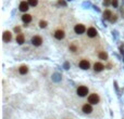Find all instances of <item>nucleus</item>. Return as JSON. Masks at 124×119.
Segmentation results:
<instances>
[{"label":"nucleus","mask_w":124,"mask_h":119,"mask_svg":"<svg viewBox=\"0 0 124 119\" xmlns=\"http://www.w3.org/2000/svg\"><path fill=\"white\" fill-rule=\"evenodd\" d=\"M103 68H104V66L102 65L101 63H95V65H94V69H95V71H101Z\"/></svg>","instance_id":"obj_11"},{"label":"nucleus","mask_w":124,"mask_h":119,"mask_svg":"<svg viewBox=\"0 0 124 119\" xmlns=\"http://www.w3.org/2000/svg\"><path fill=\"white\" fill-rule=\"evenodd\" d=\"M28 3H29V6L35 7V6H37V3H38V0H28Z\"/></svg>","instance_id":"obj_17"},{"label":"nucleus","mask_w":124,"mask_h":119,"mask_svg":"<svg viewBox=\"0 0 124 119\" xmlns=\"http://www.w3.org/2000/svg\"><path fill=\"white\" fill-rule=\"evenodd\" d=\"M28 7H29V3L28 2H26V1H23V2H21L20 3V11H22V12H26L28 10Z\"/></svg>","instance_id":"obj_5"},{"label":"nucleus","mask_w":124,"mask_h":119,"mask_svg":"<svg viewBox=\"0 0 124 119\" xmlns=\"http://www.w3.org/2000/svg\"><path fill=\"white\" fill-rule=\"evenodd\" d=\"M89 62L86 61V60H82L81 62H79V67L82 68V69H88L89 68Z\"/></svg>","instance_id":"obj_7"},{"label":"nucleus","mask_w":124,"mask_h":119,"mask_svg":"<svg viewBox=\"0 0 124 119\" xmlns=\"http://www.w3.org/2000/svg\"><path fill=\"white\" fill-rule=\"evenodd\" d=\"M2 39L4 42H9V41L12 39L11 33H10V31H4V33H3V36H2Z\"/></svg>","instance_id":"obj_6"},{"label":"nucleus","mask_w":124,"mask_h":119,"mask_svg":"<svg viewBox=\"0 0 124 119\" xmlns=\"http://www.w3.org/2000/svg\"><path fill=\"white\" fill-rule=\"evenodd\" d=\"M70 49H71V50H72V51H73V52H75L76 50H77V49H76V47H75V45H71V47H70Z\"/></svg>","instance_id":"obj_20"},{"label":"nucleus","mask_w":124,"mask_h":119,"mask_svg":"<svg viewBox=\"0 0 124 119\" xmlns=\"http://www.w3.org/2000/svg\"><path fill=\"white\" fill-rule=\"evenodd\" d=\"M54 37L57 38L58 40H61L64 38V31L61 30V29H59V30H57L56 33H54Z\"/></svg>","instance_id":"obj_10"},{"label":"nucleus","mask_w":124,"mask_h":119,"mask_svg":"<svg viewBox=\"0 0 124 119\" xmlns=\"http://www.w3.org/2000/svg\"><path fill=\"white\" fill-rule=\"evenodd\" d=\"M24 41H25V38H24V36H23L22 34L17 35V42L19 43V45H23V43H24Z\"/></svg>","instance_id":"obj_12"},{"label":"nucleus","mask_w":124,"mask_h":119,"mask_svg":"<svg viewBox=\"0 0 124 119\" xmlns=\"http://www.w3.org/2000/svg\"><path fill=\"white\" fill-rule=\"evenodd\" d=\"M59 3H60V4H63V6H65V2H64V1H62V0H59Z\"/></svg>","instance_id":"obj_23"},{"label":"nucleus","mask_w":124,"mask_h":119,"mask_svg":"<svg viewBox=\"0 0 124 119\" xmlns=\"http://www.w3.org/2000/svg\"><path fill=\"white\" fill-rule=\"evenodd\" d=\"M76 92H77V94H79V97H86L88 94V88L85 87V86H81V87L77 88Z\"/></svg>","instance_id":"obj_1"},{"label":"nucleus","mask_w":124,"mask_h":119,"mask_svg":"<svg viewBox=\"0 0 124 119\" xmlns=\"http://www.w3.org/2000/svg\"><path fill=\"white\" fill-rule=\"evenodd\" d=\"M14 30L17 33V31H20V28H19V27H15V28H14Z\"/></svg>","instance_id":"obj_24"},{"label":"nucleus","mask_w":124,"mask_h":119,"mask_svg":"<svg viewBox=\"0 0 124 119\" xmlns=\"http://www.w3.org/2000/svg\"><path fill=\"white\" fill-rule=\"evenodd\" d=\"M111 4H112L114 8H116V7H118V0H112V1H111Z\"/></svg>","instance_id":"obj_19"},{"label":"nucleus","mask_w":124,"mask_h":119,"mask_svg":"<svg viewBox=\"0 0 124 119\" xmlns=\"http://www.w3.org/2000/svg\"><path fill=\"white\" fill-rule=\"evenodd\" d=\"M109 3H110V0H104L103 1V4H106V6H108Z\"/></svg>","instance_id":"obj_22"},{"label":"nucleus","mask_w":124,"mask_h":119,"mask_svg":"<svg viewBox=\"0 0 124 119\" xmlns=\"http://www.w3.org/2000/svg\"><path fill=\"white\" fill-rule=\"evenodd\" d=\"M87 35L89 36L90 38L96 37V36H97V30H96V28H94V27H90V28H88Z\"/></svg>","instance_id":"obj_9"},{"label":"nucleus","mask_w":124,"mask_h":119,"mask_svg":"<svg viewBox=\"0 0 124 119\" xmlns=\"http://www.w3.org/2000/svg\"><path fill=\"white\" fill-rule=\"evenodd\" d=\"M39 26L41 27V28H45L46 26H47V22H46V21H40Z\"/></svg>","instance_id":"obj_18"},{"label":"nucleus","mask_w":124,"mask_h":119,"mask_svg":"<svg viewBox=\"0 0 124 119\" xmlns=\"http://www.w3.org/2000/svg\"><path fill=\"white\" fill-rule=\"evenodd\" d=\"M83 112H84L85 114H90L91 112H93V107H91V104H85L83 105Z\"/></svg>","instance_id":"obj_8"},{"label":"nucleus","mask_w":124,"mask_h":119,"mask_svg":"<svg viewBox=\"0 0 124 119\" xmlns=\"http://www.w3.org/2000/svg\"><path fill=\"white\" fill-rule=\"evenodd\" d=\"M111 16H112V13H111V11H109V10L104 11V13H103V17H104V19H107V20H110Z\"/></svg>","instance_id":"obj_15"},{"label":"nucleus","mask_w":124,"mask_h":119,"mask_svg":"<svg viewBox=\"0 0 124 119\" xmlns=\"http://www.w3.org/2000/svg\"><path fill=\"white\" fill-rule=\"evenodd\" d=\"M98 102H99L98 94L93 93V94H90L89 97H88V103H89V104H97Z\"/></svg>","instance_id":"obj_2"},{"label":"nucleus","mask_w":124,"mask_h":119,"mask_svg":"<svg viewBox=\"0 0 124 119\" xmlns=\"http://www.w3.org/2000/svg\"><path fill=\"white\" fill-rule=\"evenodd\" d=\"M98 56H99V59H101V60H107L108 59V54L106 53V52H100Z\"/></svg>","instance_id":"obj_16"},{"label":"nucleus","mask_w":124,"mask_h":119,"mask_svg":"<svg viewBox=\"0 0 124 119\" xmlns=\"http://www.w3.org/2000/svg\"><path fill=\"white\" fill-rule=\"evenodd\" d=\"M22 21H23L24 23H29V22L32 21V16H31L29 14H24V15L22 16Z\"/></svg>","instance_id":"obj_13"},{"label":"nucleus","mask_w":124,"mask_h":119,"mask_svg":"<svg viewBox=\"0 0 124 119\" xmlns=\"http://www.w3.org/2000/svg\"><path fill=\"white\" fill-rule=\"evenodd\" d=\"M19 71H20V74H21V75H25V74H27V71H28L27 66H21V67L19 68Z\"/></svg>","instance_id":"obj_14"},{"label":"nucleus","mask_w":124,"mask_h":119,"mask_svg":"<svg viewBox=\"0 0 124 119\" xmlns=\"http://www.w3.org/2000/svg\"><path fill=\"white\" fill-rule=\"evenodd\" d=\"M85 30H86V28H85V26L82 25V24H77L74 27V31H75L76 34H83V33H85Z\"/></svg>","instance_id":"obj_3"},{"label":"nucleus","mask_w":124,"mask_h":119,"mask_svg":"<svg viewBox=\"0 0 124 119\" xmlns=\"http://www.w3.org/2000/svg\"><path fill=\"white\" fill-rule=\"evenodd\" d=\"M116 15H113V17H110V22H116Z\"/></svg>","instance_id":"obj_21"},{"label":"nucleus","mask_w":124,"mask_h":119,"mask_svg":"<svg viewBox=\"0 0 124 119\" xmlns=\"http://www.w3.org/2000/svg\"><path fill=\"white\" fill-rule=\"evenodd\" d=\"M32 43L34 45H40L42 43V39H41V37H39V36H34V37L32 38Z\"/></svg>","instance_id":"obj_4"}]
</instances>
